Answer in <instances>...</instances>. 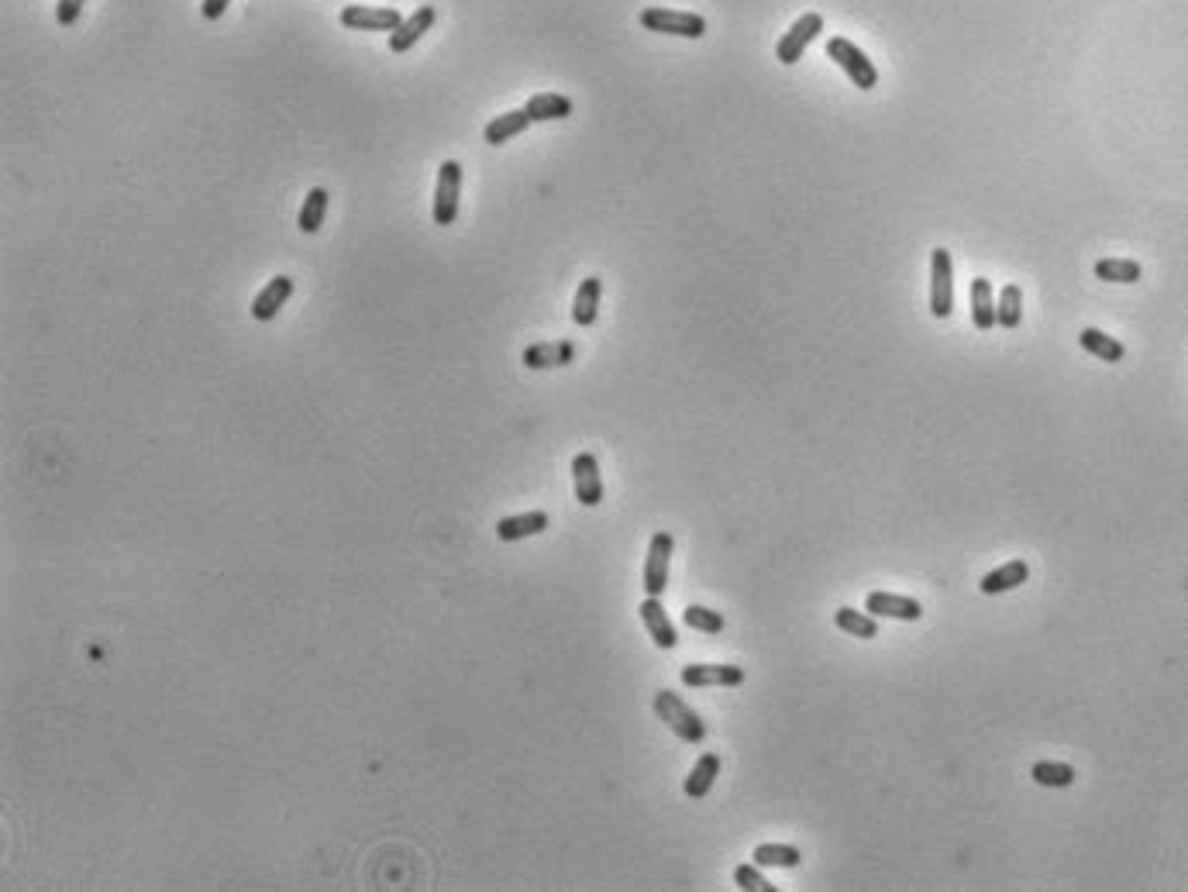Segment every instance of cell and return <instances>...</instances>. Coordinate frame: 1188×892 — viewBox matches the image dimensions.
<instances>
[{
  "mask_svg": "<svg viewBox=\"0 0 1188 892\" xmlns=\"http://www.w3.org/2000/svg\"><path fill=\"white\" fill-rule=\"evenodd\" d=\"M655 713L658 720H665V727L686 744H703L706 741V724L700 720V713L689 707L679 693L672 689H658L655 693Z\"/></svg>",
  "mask_w": 1188,
  "mask_h": 892,
  "instance_id": "obj_1",
  "label": "cell"
},
{
  "mask_svg": "<svg viewBox=\"0 0 1188 892\" xmlns=\"http://www.w3.org/2000/svg\"><path fill=\"white\" fill-rule=\"evenodd\" d=\"M827 56L834 59L837 66L844 69V73H848V80H851L858 90H875V87H879V69H875L872 59H868L865 52H861L854 42H848V38H841V35L830 38V42H827Z\"/></svg>",
  "mask_w": 1188,
  "mask_h": 892,
  "instance_id": "obj_2",
  "label": "cell"
},
{
  "mask_svg": "<svg viewBox=\"0 0 1188 892\" xmlns=\"http://www.w3.org/2000/svg\"><path fill=\"white\" fill-rule=\"evenodd\" d=\"M641 28L658 31V35H679V38H703L706 21L693 11H669V7H644Z\"/></svg>",
  "mask_w": 1188,
  "mask_h": 892,
  "instance_id": "obj_3",
  "label": "cell"
},
{
  "mask_svg": "<svg viewBox=\"0 0 1188 892\" xmlns=\"http://www.w3.org/2000/svg\"><path fill=\"white\" fill-rule=\"evenodd\" d=\"M672 534L669 531H655L648 545V558H644V596H662L669 589V565H672Z\"/></svg>",
  "mask_w": 1188,
  "mask_h": 892,
  "instance_id": "obj_4",
  "label": "cell"
},
{
  "mask_svg": "<svg viewBox=\"0 0 1188 892\" xmlns=\"http://www.w3.org/2000/svg\"><path fill=\"white\" fill-rule=\"evenodd\" d=\"M954 310V266H951V252L947 248H934L930 252V314L934 317H951Z\"/></svg>",
  "mask_w": 1188,
  "mask_h": 892,
  "instance_id": "obj_5",
  "label": "cell"
},
{
  "mask_svg": "<svg viewBox=\"0 0 1188 892\" xmlns=\"http://www.w3.org/2000/svg\"><path fill=\"white\" fill-rule=\"evenodd\" d=\"M458 193H462V166L455 159H445L438 166V183H434V224L441 228L455 224Z\"/></svg>",
  "mask_w": 1188,
  "mask_h": 892,
  "instance_id": "obj_6",
  "label": "cell"
},
{
  "mask_svg": "<svg viewBox=\"0 0 1188 892\" xmlns=\"http://www.w3.org/2000/svg\"><path fill=\"white\" fill-rule=\"evenodd\" d=\"M820 31H823V14L810 11V14H803V18H796V21H792V28L779 38V45H775V59H779L782 66H792V62H799V59H803V52L810 49V42L820 35Z\"/></svg>",
  "mask_w": 1188,
  "mask_h": 892,
  "instance_id": "obj_7",
  "label": "cell"
},
{
  "mask_svg": "<svg viewBox=\"0 0 1188 892\" xmlns=\"http://www.w3.org/2000/svg\"><path fill=\"white\" fill-rule=\"evenodd\" d=\"M341 25L352 31H396L403 25V14L396 7H366V4H348L341 11Z\"/></svg>",
  "mask_w": 1188,
  "mask_h": 892,
  "instance_id": "obj_8",
  "label": "cell"
},
{
  "mask_svg": "<svg viewBox=\"0 0 1188 892\" xmlns=\"http://www.w3.org/2000/svg\"><path fill=\"white\" fill-rule=\"evenodd\" d=\"M572 483H576V500L582 507H600L603 503V476L593 452H579L572 459Z\"/></svg>",
  "mask_w": 1188,
  "mask_h": 892,
  "instance_id": "obj_9",
  "label": "cell"
},
{
  "mask_svg": "<svg viewBox=\"0 0 1188 892\" xmlns=\"http://www.w3.org/2000/svg\"><path fill=\"white\" fill-rule=\"evenodd\" d=\"M638 614H641V620H644V631H648V638L655 641L658 648H662V651H672L675 645H679V634H675L672 617L665 614L662 596H644L641 607H638Z\"/></svg>",
  "mask_w": 1188,
  "mask_h": 892,
  "instance_id": "obj_10",
  "label": "cell"
},
{
  "mask_svg": "<svg viewBox=\"0 0 1188 892\" xmlns=\"http://www.w3.org/2000/svg\"><path fill=\"white\" fill-rule=\"evenodd\" d=\"M679 679H682V686H689V689L741 686V682H744V669H737V665H700V662H689V665H682Z\"/></svg>",
  "mask_w": 1188,
  "mask_h": 892,
  "instance_id": "obj_11",
  "label": "cell"
},
{
  "mask_svg": "<svg viewBox=\"0 0 1188 892\" xmlns=\"http://www.w3.org/2000/svg\"><path fill=\"white\" fill-rule=\"evenodd\" d=\"M865 610L872 617H889V620H906V624H913V620L923 617V607L920 600H913V596H896V593H868L865 600Z\"/></svg>",
  "mask_w": 1188,
  "mask_h": 892,
  "instance_id": "obj_12",
  "label": "cell"
},
{
  "mask_svg": "<svg viewBox=\"0 0 1188 892\" xmlns=\"http://www.w3.org/2000/svg\"><path fill=\"white\" fill-rule=\"evenodd\" d=\"M293 297V279L290 276H273L252 300V321L269 324L279 314V307H286V300Z\"/></svg>",
  "mask_w": 1188,
  "mask_h": 892,
  "instance_id": "obj_13",
  "label": "cell"
},
{
  "mask_svg": "<svg viewBox=\"0 0 1188 892\" xmlns=\"http://www.w3.org/2000/svg\"><path fill=\"white\" fill-rule=\"evenodd\" d=\"M434 21H438V11H434L431 4L417 7V11L410 14V18H403L400 28L390 31V49H393V52H410V49H414V45L427 35V31L434 28Z\"/></svg>",
  "mask_w": 1188,
  "mask_h": 892,
  "instance_id": "obj_14",
  "label": "cell"
},
{
  "mask_svg": "<svg viewBox=\"0 0 1188 892\" xmlns=\"http://www.w3.org/2000/svg\"><path fill=\"white\" fill-rule=\"evenodd\" d=\"M551 517L545 510H527V514H514V517H503L500 524H496V538L503 541V545H514V541H524V538H534V534L548 531Z\"/></svg>",
  "mask_w": 1188,
  "mask_h": 892,
  "instance_id": "obj_15",
  "label": "cell"
},
{
  "mask_svg": "<svg viewBox=\"0 0 1188 892\" xmlns=\"http://www.w3.org/2000/svg\"><path fill=\"white\" fill-rule=\"evenodd\" d=\"M576 362V345L572 341H541V345L524 348L527 369H555Z\"/></svg>",
  "mask_w": 1188,
  "mask_h": 892,
  "instance_id": "obj_16",
  "label": "cell"
},
{
  "mask_svg": "<svg viewBox=\"0 0 1188 892\" xmlns=\"http://www.w3.org/2000/svg\"><path fill=\"white\" fill-rule=\"evenodd\" d=\"M600 297H603V279L600 276H586L579 283L576 290V300H572V321L579 324V328H593L596 317H600Z\"/></svg>",
  "mask_w": 1188,
  "mask_h": 892,
  "instance_id": "obj_17",
  "label": "cell"
},
{
  "mask_svg": "<svg viewBox=\"0 0 1188 892\" xmlns=\"http://www.w3.org/2000/svg\"><path fill=\"white\" fill-rule=\"evenodd\" d=\"M1027 576H1030L1027 558H1013V562L999 565L996 572L982 576V583H978V589H982L985 596H999V593H1009V589L1023 586V583H1027Z\"/></svg>",
  "mask_w": 1188,
  "mask_h": 892,
  "instance_id": "obj_18",
  "label": "cell"
},
{
  "mask_svg": "<svg viewBox=\"0 0 1188 892\" xmlns=\"http://www.w3.org/2000/svg\"><path fill=\"white\" fill-rule=\"evenodd\" d=\"M531 114H527V107H517V111H507V114H500V118H493L483 128V138H486V145H503V142H510V138H517V135H524L527 128H531Z\"/></svg>",
  "mask_w": 1188,
  "mask_h": 892,
  "instance_id": "obj_19",
  "label": "cell"
},
{
  "mask_svg": "<svg viewBox=\"0 0 1188 892\" xmlns=\"http://www.w3.org/2000/svg\"><path fill=\"white\" fill-rule=\"evenodd\" d=\"M717 775H720V755L706 751V755H700V762L693 765V772L686 775V786L682 789H686L689 800H703L713 789V782H717Z\"/></svg>",
  "mask_w": 1188,
  "mask_h": 892,
  "instance_id": "obj_20",
  "label": "cell"
},
{
  "mask_svg": "<svg viewBox=\"0 0 1188 892\" xmlns=\"http://www.w3.org/2000/svg\"><path fill=\"white\" fill-rule=\"evenodd\" d=\"M972 321L978 331L996 328V293H992V283L985 276L972 279Z\"/></svg>",
  "mask_w": 1188,
  "mask_h": 892,
  "instance_id": "obj_21",
  "label": "cell"
},
{
  "mask_svg": "<svg viewBox=\"0 0 1188 892\" xmlns=\"http://www.w3.org/2000/svg\"><path fill=\"white\" fill-rule=\"evenodd\" d=\"M1078 345L1102 362H1123V355H1127L1123 341H1116L1113 335H1106V331H1099V328H1085L1082 335H1078Z\"/></svg>",
  "mask_w": 1188,
  "mask_h": 892,
  "instance_id": "obj_22",
  "label": "cell"
},
{
  "mask_svg": "<svg viewBox=\"0 0 1188 892\" xmlns=\"http://www.w3.org/2000/svg\"><path fill=\"white\" fill-rule=\"evenodd\" d=\"M531 121H565L572 114V100L565 93H538L527 100Z\"/></svg>",
  "mask_w": 1188,
  "mask_h": 892,
  "instance_id": "obj_23",
  "label": "cell"
},
{
  "mask_svg": "<svg viewBox=\"0 0 1188 892\" xmlns=\"http://www.w3.org/2000/svg\"><path fill=\"white\" fill-rule=\"evenodd\" d=\"M1023 324V290L1016 283H1006L996 304V328L1016 331Z\"/></svg>",
  "mask_w": 1188,
  "mask_h": 892,
  "instance_id": "obj_24",
  "label": "cell"
},
{
  "mask_svg": "<svg viewBox=\"0 0 1188 892\" xmlns=\"http://www.w3.org/2000/svg\"><path fill=\"white\" fill-rule=\"evenodd\" d=\"M324 214H328V190H324V186H314L297 214V228L304 231V235H317L324 224Z\"/></svg>",
  "mask_w": 1188,
  "mask_h": 892,
  "instance_id": "obj_25",
  "label": "cell"
},
{
  "mask_svg": "<svg viewBox=\"0 0 1188 892\" xmlns=\"http://www.w3.org/2000/svg\"><path fill=\"white\" fill-rule=\"evenodd\" d=\"M834 620H837V627H841L844 634H851V638H865V641L879 638V624H875L879 617H872L868 610L861 614V610H854V607H841Z\"/></svg>",
  "mask_w": 1188,
  "mask_h": 892,
  "instance_id": "obj_26",
  "label": "cell"
},
{
  "mask_svg": "<svg viewBox=\"0 0 1188 892\" xmlns=\"http://www.w3.org/2000/svg\"><path fill=\"white\" fill-rule=\"evenodd\" d=\"M751 862L758 868H796L803 862V855H799V848H792V844H758Z\"/></svg>",
  "mask_w": 1188,
  "mask_h": 892,
  "instance_id": "obj_27",
  "label": "cell"
},
{
  "mask_svg": "<svg viewBox=\"0 0 1188 892\" xmlns=\"http://www.w3.org/2000/svg\"><path fill=\"white\" fill-rule=\"evenodd\" d=\"M1096 276L1106 279V283H1140L1144 269H1140V262H1133V259H1099Z\"/></svg>",
  "mask_w": 1188,
  "mask_h": 892,
  "instance_id": "obj_28",
  "label": "cell"
},
{
  "mask_svg": "<svg viewBox=\"0 0 1188 892\" xmlns=\"http://www.w3.org/2000/svg\"><path fill=\"white\" fill-rule=\"evenodd\" d=\"M1030 775H1034L1037 786H1047V789H1065L1075 782V769L1065 762H1037L1034 769H1030Z\"/></svg>",
  "mask_w": 1188,
  "mask_h": 892,
  "instance_id": "obj_29",
  "label": "cell"
},
{
  "mask_svg": "<svg viewBox=\"0 0 1188 892\" xmlns=\"http://www.w3.org/2000/svg\"><path fill=\"white\" fill-rule=\"evenodd\" d=\"M682 620H686V627H693V631H700V634H720L727 627V620L720 617L717 610L700 607V603L682 610Z\"/></svg>",
  "mask_w": 1188,
  "mask_h": 892,
  "instance_id": "obj_30",
  "label": "cell"
},
{
  "mask_svg": "<svg viewBox=\"0 0 1188 892\" xmlns=\"http://www.w3.org/2000/svg\"><path fill=\"white\" fill-rule=\"evenodd\" d=\"M734 886L744 889V892H775V886L765 879L762 872H758L755 862H751V865H737V868H734Z\"/></svg>",
  "mask_w": 1188,
  "mask_h": 892,
  "instance_id": "obj_31",
  "label": "cell"
},
{
  "mask_svg": "<svg viewBox=\"0 0 1188 892\" xmlns=\"http://www.w3.org/2000/svg\"><path fill=\"white\" fill-rule=\"evenodd\" d=\"M83 4H87V0H56V21L62 28L76 25L83 14Z\"/></svg>",
  "mask_w": 1188,
  "mask_h": 892,
  "instance_id": "obj_32",
  "label": "cell"
},
{
  "mask_svg": "<svg viewBox=\"0 0 1188 892\" xmlns=\"http://www.w3.org/2000/svg\"><path fill=\"white\" fill-rule=\"evenodd\" d=\"M228 4L231 0H204V4H200V14H204L207 21H221L224 11H228Z\"/></svg>",
  "mask_w": 1188,
  "mask_h": 892,
  "instance_id": "obj_33",
  "label": "cell"
}]
</instances>
